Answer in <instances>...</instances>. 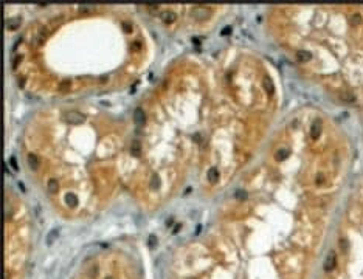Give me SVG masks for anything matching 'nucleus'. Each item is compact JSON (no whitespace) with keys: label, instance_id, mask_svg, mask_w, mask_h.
<instances>
[{"label":"nucleus","instance_id":"obj_1","mask_svg":"<svg viewBox=\"0 0 363 279\" xmlns=\"http://www.w3.org/2000/svg\"><path fill=\"white\" fill-rule=\"evenodd\" d=\"M64 118L70 124H81L84 121V115L81 112H76V110H68V112H65Z\"/></svg>","mask_w":363,"mask_h":279},{"label":"nucleus","instance_id":"obj_2","mask_svg":"<svg viewBox=\"0 0 363 279\" xmlns=\"http://www.w3.org/2000/svg\"><path fill=\"white\" fill-rule=\"evenodd\" d=\"M211 14H213V11L210 8H206V6H196L194 9L191 11V16L194 19H199V20L200 19H210Z\"/></svg>","mask_w":363,"mask_h":279},{"label":"nucleus","instance_id":"obj_3","mask_svg":"<svg viewBox=\"0 0 363 279\" xmlns=\"http://www.w3.org/2000/svg\"><path fill=\"white\" fill-rule=\"evenodd\" d=\"M335 265H337V254H335V251L332 250V251H329V253L326 254L323 268H324V271H332V270L335 268Z\"/></svg>","mask_w":363,"mask_h":279},{"label":"nucleus","instance_id":"obj_4","mask_svg":"<svg viewBox=\"0 0 363 279\" xmlns=\"http://www.w3.org/2000/svg\"><path fill=\"white\" fill-rule=\"evenodd\" d=\"M321 130H323L321 121H320V120H315V121L312 123V127H310V138H312V140H318V136L321 135Z\"/></svg>","mask_w":363,"mask_h":279},{"label":"nucleus","instance_id":"obj_5","mask_svg":"<svg viewBox=\"0 0 363 279\" xmlns=\"http://www.w3.org/2000/svg\"><path fill=\"white\" fill-rule=\"evenodd\" d=\"M262 87H264L265 93H269L270 96L275 93V84H273V81H272L269 76H265V78L262 79Z\"/></svg>","mask_w":363,"mask_h":279},{"label":"nucleus","instance_id":"obj_6","mask_svg":"<svg viewBox=\"0 0 363 279\" xmlns=\"http://www.w3.org/2000/svg\"><path fill=\"white\" fill-rule=\"evenodd\" d=\"M161 20L163 22H166V23H172L176 19H177V14L174 13V11H164V13H161Z\"/></svg>","mask_w":363,"mask_h":279},{"label":"nucleus","instance_id":"obj_7","mask_svg":"<svg viewBox=\"0 0 363 279\" xmlns=\"http://www.w3.org/2000/svg\"><path fill=\"white\" fill-rule=\"evenodd\" d=\"M134 121H135V124H143L144 123V112H143V109L137 107L134 110Z\"/></svg>","mask_w":363,"mask_h":279},{"label":"nucleus","instance_id":"obj_8","mask_svg":"<svg viewBox=\"0 0 363 279\" xmlns=\"http://www.w3.org/2000/svg\"><path fill=\"white\" fill-rule=\"evenodd\" d=\"M27 161H28V166H30L33 171H36V169L39 168V158H37V155H34V154H30V155H28V158H27Z\"/></svg>","mask_w":363,"mask_h":279},{"label":"nucleus","instance_id":"obj_9","mask_svg":"<svg viewBox=\"0 0 363 279\" xmlns=\"http://www.w3.org/2000/svg\"><path fill=\"white\" fill-rule=\"evenodd\" d=\"M65 205H68V206H76L78 205V197L73 194V192H67L65 194Z\"/></svg>","mask_w":363,"mask_h":279},{"label":"nucleus","instance_id":"obj_10","mask_svg":"<svg viewBox=\"0 0 363 279\" xmlns=\"http://www.w3.org/2000/svg\"><path fill=\"white\" fill-rule=\"evenodd\" d=\"M19 25H20V19L19 17H13V19L6 20V28L9 31H14L16 28H19Z\"/></svg>","mask_w":363,"mask_h":279},{"label":"nucleus","instance_id":"obj_11","mask_svg":"<svg viewBox=\"0 0 363 279\" xmlns=\"http://www.w3.org/2000/svg\"><path fill=\"white\" fill-rule=\"evenodd\" d=\"M310 58H312V54H310L309 51H306V50L297 51V59H298L300 62H307V61H310Z\"/></svg>","mask_w":363,"mask_h":279},{"label":"nucleus","instance_id":"obj_12","mask_svg":"<svg viewBox=\"0 0 363 279\" xmlns=\"http://www.w3.org/2000/svg\"><path fill=\"white\" fill-rule=\"evenodd\" d=\"M130 154H132L134 157H140V154H141V144H140V141H134V143L130 144Z\"/></svg>","mask_w":363,"mask_h":279},{"label":"nucleus","instance_id":"obj_13","mask_svg":"<svg viewBox=\"0 0 363 279\" xmlns=\"http://www.w3.org/2000/svg\"><path fill=\"white\" fill-rule=\"evenodd\" d=\"M287 155H289V149H285V147H281V149H278V151H276V154H275L276 160H279V161L285 160V158H287Z\"/></svg>","mask_w":363,"mask_h":279},{"label":"nucleus","instance_id":"obj_14","mask_svg":"<svg viewBox=\"0 0 363 279\" xmlns=\"http://www.w3.org/2000/svg\"><path fill=\"white\" fill-rule=\"evenodd\" d=\"M349 23L352 27H357V25H360L361 23V16L358 14V13H354L351 17H349Z\"/></svg>","mask_w":363,"mask_h":279},{"label":"nucleus","instance_id":"obj_15","mask_svg":"<svg viewBox=\"0 0 363 279\" xmlns=\"http://www.w3.org/2000/svg\"><path fill=\"white\" fill-rule=\"evenodd\" d=\"M217 178H219V171H217L216 168H211L208 171V180L211 183H214V181H217Z\"/></svg>","mask_w":363,"mask_h":279},{"label":"nucleus","instance_id":"obj_16","mask_svg":"<svg viewBox=\"0 0 363 279\" xmlns=\"http://www.w3.org/2000/svg\"><path fill=\"white\" fill-rule=\"evenodd\" d=\"M59 189V184H58V180H50L48 181V192H58Z\"/></svg>","mask_w":363,"mask_h":279},{"label":"nucleus","instance_id":"obj_17","mask_svg":"<svg viewBox=\"0 0 363 279\" xmlns=\"http://www.w3.org/2000/svg\"><path fill=\"white\" fill-rule=\"evenodd\" d=\"M342 99H345L346 102H354V101H355V96L352 95V93H349V91H343V93H342Z\"/></svg>","mask_w":363,"mask_h":279},{"label":"nucleus","instance_id":"obj_18","mask_svg":"<svg viewBox=\"0 0 363 279\" xmlns=\"http://www.w3.org/2000/svg\"><path fill=\"white\" fill-rule=\"evenodd\" d=\"M56 237H58V229H55V231H51V232H50V234H48V236H47V244H48V245H51V244H53V242L56 240Z\"/></svg>","mask_w":363,"mask_h":279},{"label":"nucleus","instance_id":"obj_19","mask_svg":"<svg viewBox=\"0 0 363 279\" xmlns=\"http://www.w3.org/2000/svg\"><path fill=\"white\" fill-rule=\"evenodd\" d=\"M151 188H152V189H158V188H160V178H158L157 175H154L152 180H151Z\"/></svg>","mask_w":363,"mask_h":279},{"label":"nucleus","instance_id":"obj_20","mask_svg":"<svg viewBox=\"0 0 363 279\" xmlns=\"http://www.w3.org/2000/svg\"><path fill=\"white\" fill-rule=\"evenodd\" d=\"M89 276H90V279H95L96 276H98V267H90Z\"/></svg>","mask_w":363,"mask_h":279},{"label":"nucleus","instance_id":"obj_21","mask_svg":"<svg viewBox=\"0 0 363 279\" xmlns=\"http://www.w3.org/2000/svg\"><path fill=\"white\" fill-rule=\"evenodd\" d=\"M68 88H70V82H68V81H64V82L59 84V91L64 93V91H67Z\"/></svg>","mask_w":363,"mask_h":279},{"label":"nucleus","instance_id":"obj_22","mask_svg":"<svg viewBox=\"0 0 363 279\" xmlns=\"http://www.w3.org/2000/svg\"><path fill=\"white\" fill-rule=\"evenodd\" d=\"M340 248H342V251L343 253H348V240L343 237V239H340Z\"/></svg>","mask_w":363,"mask_h":279},{"label":"nucleus","instance_id":"obj_23","mask_svg":"<svg viewBox=\"0 0 363 279\" xmlns=\"http://www.w3.org/2000/svg\"><path fill=\"white\" fill-rule=\"evenodd\" d=\"M9 165H11V168H13L14 171H17V169H19V166H17V160H16V157H11V158H9Z\"/></svg>","mask_w":363,"mask_h":279},{"label":"nucleus","instance_id":"obj_24","mask_svg":"<svg viewBox=\"0 0 363 279\" xmlns=\"http://www.w3.org/2000/svg\"><path fill=\"white\" fill-rule=\"evenodd\" d=\"M22 61V56H17V58H14L13 59V68H16L17 65H19V62Z\"/></svg>","mask_w":363,"mask_h":279},{"label":"nucleus","instance_id":"obj_25","mask_svg":"<svg viewBox=\"0 0 363 279\" xmlns=\"http://www.w3.org/2000/svg\"><path fill=\"white\" fill-rule=\"evenodd\" d=\"M138 48H140V43H138V42H134V43L130 45V50H132V51H137Z\"/></svg>","mask_w":363,"mask_h":279},{"label":"nucleus","instance_id":"obj_26","mask_svg":"<svg viewBox=\"0 0 363 279\" xmlns=\"http://www.w3.org/2000/svg\"><path fill=\"white\" fill-rule=\"evenodd\" d=\"M123 28H124V30H127V31H130V28H132V25H130V23H129V22H123Z\"/></svg>","mask_w":363,"mask_h":279},{"label":"nucleus","instance_id":"obj_27","mask_svg":"<svg viewBox=\"0 0 363 279\" xmlns=\"http://www.w3.org/2000/svg\"><path fill=\"white\" fill-rule=\"evenodd\" d=\"M236 197H237V199H245V197H247V194H245L244 191H239V192L236 194Z\"/></svg>","mask_w":363,"mask_h":279},{"label":"nucleus","instance_id":"obj_28","mask_svg":"<svg viewBox=\"0 0 363 279\" xmlns=\"http://www.w3.org/2000/svg\"><path fill=\"white\" fill-rule=\"evenodd\" d=\"M230 31H231V28H230V27H227V28H224V30H222V34H224V36H225V34H230Z\"/></svg>","mask_w":363,"mask_h":279},{"label":"nucleus","instance_id":"obj_29","mask_svg":"<svg viewBox=\"0 0 363 279\" xmlns=\"http://www.w3.org/2000/svg\"><path fill=\"white\" fill-rule=\"evenodd\" d=\"M317 184H323V175H318V177H317Z\"/></svg>","mask_w":363,"mask_h":279},{"label":"nucleus","instance_id":"obj_30","mask_svg":"<svg viewBox=\"0 0 363 279\" xmlns=\"http://www.w3.org/2000/svg\"><path fill=\"white\" fill-rule=\"evenodd\" d=\"M19 85H20V87H23V85H25V79H23V78H20V81H19Z\"/></svg>","mask_w":363,"mask_h":279},{"label":"nucleus","instance_id":"obj_31","mask_svg":"<svg viewBox=\"0 0 363 279\" xmlns=\"http://www.w3.org/2000/svg\"><path fill=\"white\" fill-rule=\"evenodd\" d=\"M106 279H112V277H106Z\"/></svg>","mask_w":363,"mask_h":279}]
</instances>
